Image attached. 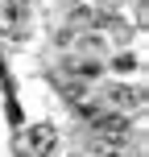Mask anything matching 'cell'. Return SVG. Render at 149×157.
Segmentation results:
<instances>
[{
    "label": "cell",
    "mask_w": 149,
    "mask_h": 157,
    "mask_svg": "<svg viewBox=\"0 0 149 157\" xmlns=\"http://www.w3.org/2000/svg\"><path fill=\"white\" fill-rule=\"evenodd\" d=\"M104 103L112 112H120V116H128V112L145 108V91L141 87H128V83H112V87H104Z\"/></svg>",
    "instance_id": "6da1fadb"
},
{
    "label": "cell",
    "mask_w": 149,
    "mask_h": 157,
    "mask_svg": "<svg viewBox=\"0 0 149 157\" xmlns=\"http://www.w3.org/2000/svg\"><path fill=\"white\" fill-rule=\"evenodd\" d=\"M62 75L75 78V83H91V78L104 75V62L91 58V54H87V58H66V62H62Z\"/></svg>",
    "instance_id": "7a4b0ae2"
},
{
    "label": "cell",
    "mask_w": 149,
    "mask_h": 157,
    "mask_svg": "<svg viewBox=\"0 0 149 157\" xmlns=\"http://www.w3.org/2000/svg\"><path fill=\"white\" fill-rule=\"evenodd\" d=\"M54 145H58V132L50 124H33L29 128V157H46V153H54Z\"/></svg>",
    "instance_id": "3957f363"
},
{
    "label": "cell",
    "mask_w": 149,
    "mask_h": 157,
    "mask_svg": "<svg viewBox=\"0 0 149 157\" xmlns=\"http://www.w3.org/2000/svg\"><path fill=\"white\" fill-rule=\"evenodd\" d=\"M0 13L13 29H25L29 25V0H0Z\"/></svg>",
    "instance_id": "277c9868"
},
{
    "label": "cell",
    "mask_w": 149,
    "mask_h": 157,
    "mask_svg": "<svg viewBox=\"0 0 149 157\" xmlns=\"http://www.w3.org/2000/svg\"><path fill=\"white\" fill-rule=\"evenodd\" d=\"M137 66H141V62H137V54H116V58H112V66H108V71H116V75H133Z\"/></svg>",
    "instance_id": "5b68a950"
},
{
    "label": "cell",
    "mask_w": 149,
    "mask_h": 157,
    "mask_svg": "<svg viewBox=\"0 0 149 157\" xmlns=\"http://www.w3.org/2000/svg\"><path fill=\"white\" fill-rule=\"evenodd\" d=\"M104 157H128V153H104ZM133 157H141V153H133Z\"/></svg>",
    "instance_id": "8992f818"
},
{
    "label": "cell",
    "mask_w": 149,
    "mask_h": 157,
    "mask_svg": "<svg viewBox=\"0 0 149 157\" xmlns=\"http://www.w3.org/2000/svg\"><path fill=\"white\" fill-rule=\"evenodd\" d=\"M100 4H120V0H100Z\"/></svg>",
    "instance_id": "52a82bcc"
}]
</instances>
